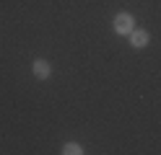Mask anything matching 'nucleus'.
Returning a JSON list of instances; mask_svg holds the SVG:
<instances>
[{
  "label": "nucleus",
  "mask_w": 161,
  "mask_h": 155,
  "mask_svg": "<svg viewBox=\"0 0 161 155\" xmlns=\"http://www.w3.org/2000/svg\"><path fill=\"white\" fill-rule=\"evenodd\" d=\"M112 26H114V31H117L119 36H130V31H133L135 21H133V16H130V13H117Z\"/></svg>",
  "instance_id": "obj_1"
},
{
  "label": "nucleus",
  "mask_w": 161,
  "mask_h": 155,
  "mask_svg": "<svg viewBox=\"0 0 161 155\" xmlns=\"http://www.w3.org/2000/svg\"><path fill=\"white\" fill-rule=\"evenodd\" d=\"M148 41H151L148 31H143V28H133V31H130V44H133L135 49H143Z\"/></svg>",
  "instance_id": "obj_2"
},
{
  "label": "nucleus",
  "mask_w": 161,
  "mask_h": 155,
  "mask_svg": "<svg viewBox=\"0 0 161 155\" xmlns=\"http://www.w3.org/2000/svg\"><path fill=\"white\" fill-rule=\"evenodd\" d=\"M31 70H34V75H36L39 80H47V78H49V72H52V70H49V62H47V59H34Z\"/></svg>",
  "instance_id": "obj_3"
},
{
  "label": "nucleus",
  "mask_w": 161,
  "mask_h": 155,
  "mask_svg": "<svg viewBox=\"0 0 161 155\" xmlns=\"http://www.w3.org/2000/svg\"><path fill=\"white\" fill-rule=\"evenodd\" d=\"M63 152H65V155H80V152H83V147H80L78 142H68L65 147H63Z\"/></svg>",
  "instance_id": "obj_4"
}]
</instances>
